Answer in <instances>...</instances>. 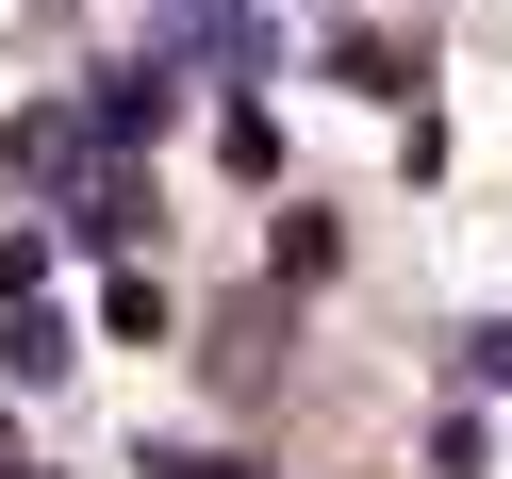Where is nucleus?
<instances>
[{
  "mask_svg": "<svg viewBox=\"0 0 512 479\" xmlns=\"http://www.w3.org/2000/svg\"><path fill=\"white\" fill-rule=\"evenodd\" d=\"M133 479H265V463H232V446H149Z\"/></svg>",
  "mask_w": 512,
  "mask_h": 479,
  "instance_id": "7",
  "label": "nucleus"
},
{
  "mask_svg": "<svg viewBox=\"0 0 512 479\" xmlns=\"http://www.w3.org/2000/svg\"><path fill=\"white\" fill-rule=\"evenodd\" d=\"M67 364H83V331H67V314H50V298H0V380H17V397H50Z\"/></svg>",
  "mask_w": 512,
  "mask_h": 479,
  "instance_id": "1",
  "label": "nucleus"
},
{
  "mask_svg": "<svg viewBox=\"0 0 512 479\" xmlns=\"http://www.w3.org/2000/svg\"><path fill=\"white\" fill-rule=\"evenodd\" d=\"M100 331L116 347H166V281H100Z\"/></svg>",
  "mask_w": 512,
  "mask_h": 479,
  "instance_id": "4",
  "label": "nucleus"
},
{
  "mask_svg": "<svg viewBox=\"0 0 512 479\" xmlns=\"http://www.w3.org/2000/svg\"><path fill=\"white\" fill-rule=\"evenodd\" d=\"M331 67L364 83V100H413V50H380V34H331Z\"/></svg>",
  "mask_w": 512,
  "mask_h": 479,
  "instance_id": "5",
  "label": "nucleus"
},
{
  "mask_svg": "<svg viewBox=\"0 0 512 479\" xmlns=\"http://www.w3.org/2000/svg\"><path fill=\"white\" fill-rule=\"evenodd\" d=\"M463 380H479V397H512V314H479V331H463Z\"/></svg>",
  "mask_w": 512,
  "mask_h": 479,
  "instance_id": "6",
  "label": "nucleus"
},
{
  "mask_svg": "<svg viewBox=\"0 0 512 479\" xmlns=\"http://www.w3.org/2000/svg\"><path fill=\"white\" fill-rule=\"evenodd\" d=\"M67 232H83V248H133V232H149V199H133V182H83Z\"/></svg>",
  "mask_w": 512,
  "mask_h": 479,
  "instance_id": "3",
  "label": "nucleus"
},
{
  "mask_svg": "<svg viewBox=\"0 0 512 479\" xmlns=\"http://www.w3.org/2000/svg\"><path fill=\"white\" fill-rule=\"evenodd\" d=\"M83 133H100V149H149V133H166V67H100Z\"/></svg>",
  "mask_w": 512,
  "mask_h": 479,
  "instance_id": "2",
  "label": "nucleus"
}]
</instances>
